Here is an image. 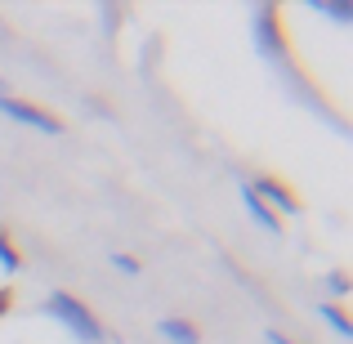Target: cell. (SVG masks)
I'll list each match as a JSON object with an SVG mask.
<instances>
[{"instance_id": "6da1fadb", "label": "cell", "mask_w": 353, "mask_h": 344, "mask_svg": "<svg viewBox=\"0 0 353 344\" xmlns=\"http://www.w3.org/2000/svg\"><path fill=\"white\" fill-rule=\"evenodd\" d=\"M50 313H59V318L68 322V327L77 331L81 340H90V344L103 340V327H99V318H94V313H90L81 300H72V295H63V291H59V295L50 300Z\"/></svg>"}, {"instance_id": "7a4b0ae2", "label": "cell", "mask_w": 353, "mask_h": 344, "mask_svg": "<svg viewBox=\"0 0 353 344\" xmlns=\"http://www.w3.org/2000/svg\"><path fill=\"white\" fill-rule=\"evenodd\" d=\"M0 112H9L14 121H23V125H36V130H45V134H63V121H59V117H50L45 108H32V103H23V99H9V94H0Z\"/></svg>"}, {"instance_id": "3957f363", "label": "cell", "mask_w": 353, "mask_h": 344, "mask_svg": "<svg viewBox=\"0 0 353 344\" xmlns=\"http://www.w3.org/2000/svg\"><path fill=\"white\" fill-rule=\"evenodd\" d=\"M241 201H246V210H250V215H255V219H259V224H264L268 232H277V228H282V219H273V210H268L264 201H259L255 192H250V183H241Z\"/></svg>"}, {"instance_id": "277c9868", "label": "cell", "mask_w": 353, "mask_h": 344, "mask_svg": "<svg viewBox=\"0 0 353 344\" xmlns=\"http://www.w3.org/2000/svg\"><path fill=\"white\" fill-rule=\"evenodd\" d=\"M250 192H255V197H268L277 210H295V197H291V192H282L273 179H259V183H250Z\"/></svg>"}, {"instance_id": "5b68a950", "label": "cell", "mask_w": 353, "mask_h": 344, "mask_svg": "<svg viewBox=\"0 0 353 344\" xmlns=\"http://www.w3.org/2000/svg\"><path fill=\"white\" fill-rule=\"evenodd\" d=\"M161 336L174 340V344H201V336L188 327V322H179V318H165V322H161Z\"/></svg>"}, {"instance_id": "8992f818", "label": "cell", "mask_w": 353, "mask_h": 344, "mask_svg": "<svg viewBox=\"0 0 353 344\" xmlns=\"http://www.w3.org/2000/svg\"><path fill=\"white\" fill-rule=\"evenodd\" d=\"M322 318H327V322H331V327H336V331H340V336H349V331H353V327H349V318H345V313H340V309H336V304H322Z\"/></svg>"}, {"instance_id": "52a82bcc", "label": "cell", "mask_w": 353, "mask_h": 344, "mask_svg": "<svg viewBox=\"0 0 353 344\" xmlns=\"http://www.w3.org/2000/svg\"><path fill=\"white\" fill-rule=\"evenodd\" d=\"M112 264L121 268V273H139V264H134V259H130V255H112Z\"/></svg>"}, {"instance_id": "ba28073f", "label": "cell", "mask_w": 353, "mask_h": 344, "mask_svg": "<svg viewBox=\"0 0 353 344\" xmlns=\"http://www.w3.org/2000/svg\"><path fill=\"white\" fill-rule=\"evenodd\" d=\"M327 282H331V291H340V295H345V291H349V282H345V273H331V277H327Z\"/></svg>"}, {"instance_id": "9c48e42d", "label": "cell", "mask_w": 353, "mask_h": 344, "mask_svg": "<svg viewBox=\"0 0 353 344\" xmlns=\"http://www.w3.org/2000/svg\"><path fill=\"white\" fill-rule=\"evenodd\" d=\"M268 340H273V344H291V340H286V336H277V331H273V336H268Z\"/></svg>"}, {"instance_id": "30bf717a", "label": "cell", "mask_w": 353, "mask_h": 344, "mask_svg": "<svg viewBox=\"0 0 353 344\" xmlns=\"http://www.w3.org/2000/svg\"><path fill=\"white\" fill-rule=\"evenodd\" d=\"M5 304H9V295H0V313H5Z\"/></svg>"}]
</instances>
